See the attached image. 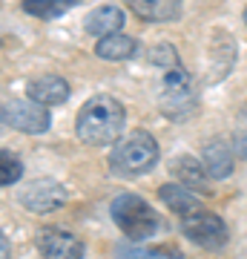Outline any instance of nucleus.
Instances as JSON below:
<instances>
[{
    "label": "nucleus",
    "instance_id": "1",
    "mask_svg": "<svg viewBox=\"0 0 247 259\" xmlns=\"http://www.w3.org/2000/svg\"><path fill=\"white\" fill-rule=\"evenodd\" d=\"M127 124V110L112 95H92L75 118V136L86 147H110Z\"/></svg>",
    "mask_w": 247,
    "mask_h": 259
},
{
    "label": "nucleus",
    "instance_id": "2",
    "mask_svg": "<svg viewBox=\"0 0 247 259\" xmlns=\"http://www.w3.org/2000/svg\"><path fill=\"white\" fill-rule=\"evenodd\" d=\"M158 141L146 133V130H135L124 139L115 141V147L110 150V170L121 179L144 176L158 164Z\"/></svg>",
    "mask_w": 247,
    "mask_h": 259
},
{
    "label": "nucleus",
    "instance_id": "3",
    "mask_svg": "<svg viewBox=\"0 0 247 259\" xmlns=\"http://www.w3.org/2000/svg\"><path fill=\"white\" fill-rule=\"evenodd\" d=\"M158 110L170 121H187L199 110V93L190 72L181 64L164 69V78L158 83Z\"/></svg>",
    "mask_w": 247,
    "mask_h": 259
},
{
    "label": "nucleus",
    "instance_id": "4",
    "mask_svg": "<svg viewBox=\"0 0 247 259\" xmlns=\"http://www.w3.org/2000/svg\"><path fill=\"white\" fill-rule=\"evenodd\" d=\"M110 216L129 242L150 239V236L158 231L156 210L150 207L146 199H141V196H135V193H118L115 196L112 204H110Z\"/></svg>",
    "mask_w": 247,
    "mask_h": 259
},
{
    "label": "nucleus",
    "instance_id": "5",
    "mask_svg": "<svg viewBox=\"0 0 247 259\" xmlns=\"http://www.w3.org/2000/svg\"><path fill=\"white\" fill-rule=\"evenodd\" d=\"M0 118L3 124L26 136H40L52 127V112L49 107L35 98H6L0 107Z\"/></svg>",
    "mask_w": 247,
    "mask_h": 259
},
{
    "label": "nucleus",
    "instance_id": "6",
    "mask_svg": "<svg viewBox=\"0 0 247 259\" xmlns=\"http://www.w3.org/2000/svg\"><path fill=\"white\" fill-rule=\"evenodd\" d=\"M181 233L204 250H221L227 245V225L213 210H192L181 216Z\"/></svg>",
    "mask_w": 247,
    "mask_h": 259
},
{
    "label": "nucleus",
    "instance_id": "7",
    "mask_svg": "<svg viewBox=\"0 0 247 259\" xmlns=\"http://www.w3.org/2000/svg\"><path fill=\"white\" fill-rule=\"evenodd\" d=\"M66 199H69L66 187L55 179H35L18 193V202L32 213H52L64 207Z\"/></svg>",
    "mask_w": 247,
    "mask_h": 259
},
{
    "label": "nucleus",
    "instance_id": "8",
    "mask_svg": "<svg viewBox=\"0 0 247 259\" xmlns=\"http://www.w3.org/2000/svg\"><path fill=\"white\" fill-rule=\"evenodd\" d=\"M35 245L43 259H83V242L58 225L40 228L35 233Z\"/></svg>",
    "mask_w": 247,
    "mask_h": 259
},
{
    "label": "nucleus",
    "instance_id": "9",
    "mask_svg": "<svg viewBox=\"0 0 247 259\" xmlns=\"http://www.w3.org/2000/svg\"><path fill=\"white\" fill-rule=\"evenodd\" d=\"M202 164L207 167V173L213 179H227L236 167V147L221 139H207L202 150Z\"/></svg>",
    "mask_w": 247,
    "mask_h": 259
},
{
    "label": "nucleus",
    "instance_id": "10",
    "mask_svg": "<svg viewBox=\"0 0 247 259\" xmlns=\"http://www.w3.org/2000/svg\"><path fill=\"white\" fill-rule=\"evenodd\" d=\"M29 98L46 104V107H61V104L69 101V83L61 78V75H43V78H35V81L26 83Z\"/></svg>",
    "mask_w": 247,
    "mask_h": 259
},
{
    "label": "nucleus",
    "instance_id": "11",
    "mask_svg": "<svg viewBox=\"0 0 247 259\" xmlns=\"http://www.w3.org/2000/svg\"><path fill=\"white\" fill-rule=\"evenodd\" d=\"M124 26V12L112 3H101L86 15L83 20V29L89 32L92 37H104V35H112V32H121Z\"/></svg>",
    "mask_w": 247,
    "mask_h": 259
},
{
    "label": "nucleus",
    "instance_id": "12",
    "mask_svg": "<svg viewBox=\"0 0 247 259\" xmlns=\"http://www.w3.org/2000/svg\"><path fill=\"white\" fill-rule=\"evenodd\" d=\"M129 9L150 23H170L181 15V0H127Z\"/></svg>",
    "mask_w": 247,
    "mask_h": 259
},
{
    "label": "nucleus",
    "instance_id": "13",
    "mask_svg": "<svg viewBox=\"0 0 247 259\" xmlns=\"http://www.w3.org/2000/svg\"><path fill=\"white\" fill-rule=\"evenodd\" d=\"M170 170H175V176H178V182L187 187H192V190H199V193H210V173H207V167L199 164L192 156H178L173 158V164H170Z\"/></svg>",
    "mask_w": 247,
    "mask_h": 259
},
{
    "label": "nucleus",
    "instance_id": "14",
    "mask_svg": "<svg viewBox=\"0 0 247 259\" xmlns=\"http://www.w3.org/2000/svg\"><path fill=\"white\" fill-rule=\"evenodd\" d=\"M158 199H161L175 216H187V213H192V210L202 207L195 190L187 187V185H181V182H178V185H173V182H170V185H161L158 187Z\"/></svg>",
    "mask_w": 247,
    "mask_h": 259
},
{
    "label": "nucleus",
    "instance_id": "15",
    "mask_svg": "<svg viewBox=\"0 0 247 259\" xmlns=\"http://www.w3.org/2000/svg\"><path fill=\"white\" fill-rule=\"evenodd\" d=\"M135 37L121 35V32H112V35L98 37L95 44V55L104 58V61H127V58L135 55Z\"/></svg>",
    "mask_w": 247,
    "mask_h": 259
},
{
    "label": "nucleus",
    "instance_id": "16",
    "mask_svg": "<svg viewBox=\"0 0 247 259\" xmlns=\"http://www.w3.org/2000/svg\"><path fill=\"white\" fill-rule=\"evenodd\" d=\"M78 6V0H23L20 9L32 15V18H40V20H55V18H64L69 9Z\"/></svg>",
    "mask_w": 247,
    "mask_h": 259
},
{
    "label": "nucleus",
    "instance_id": "17",
    "mask_svg": "<svg viewBox=\"0 0 247 259\" xmlns=\"http://www.w3.org/2000/svg\"><path fill=\"white\" fill-rule=\"evenodd\" d=\"M115 259H184L181 250L173 245H158V248H138V245H127L121 242L115 248Z\"/></svg>",
    "mask_w": 247,
    "mask_h": 259
},
{
    "label": "nucleus",
    "instance_id": "18",
    "mask_svg": "<svg viewBox=\"0 0 247 259\" xmlns=\"http://www.w3.org/2000/svg\"><path fill=\"white\" fill-rule=\"evenodd\" d=\"M23 176V164L18 156H12L9 150H0V185L12 187L15 182H20Z\"/></svg>",
    "mask_w": 247,
    "mask_h": 259
},
{
    "label": "nucleus",
    "instance_id": "19",
    "mask_svg": "<svg viewBox=\"0 0 247 259\" xmlns=\"http://www.w3.org/2000/svg\"><path fill=\"white\" fill-rule=\"evenodd\" d=\"M233 147H236V156L247 161V104L238 110L236 115V130H233Z\"/></svg>",
    "mask_w": 247,
    "mask_h": 259
},
{
    "label": "nucleus",
    "instance_id": "20",
    "mask_svg": "<svg viewBox=\"0 0 247 259\" xmlns=\"http://www.w3.org/2000/svg\"><path fill=\"white\" fill-rule=\"evenodd\" d=\"M150 64L161 66V69L178 66V52H175V47H170V44H158V47H153V52H150Z\"/></svg>",
    "mask_w": 247,
    "mask_h": 259
},
{
    "label": "nucleus",
    "instance_id": "21",
    "mask_svg": "<svg viewBox=\"0 0 247 259\" xmlns=\"http://www.w3.org/2000/svg\"><path fill=\"white\" fill-rule=\"evenodd\" d=\"M0 245H3V259H9V239H6V236H0Z\"/></svg>",
    "mask_w": 247,
    "mask_h": 259
},
{
    "label": "nucleus",
    "instance_id": "22",
    "mask_svg": "<svg viewBox=\"0 0 247 259\" xmlns=\"http://www.w3.org/2000/svg\"><path fill=\"white\" fill-rule=\"evenodd\" d=\"M244 23H247V6H244Z\"/></svg>",
    "mask_w": 247,
    "mask_h": 259
}]
</instances>
